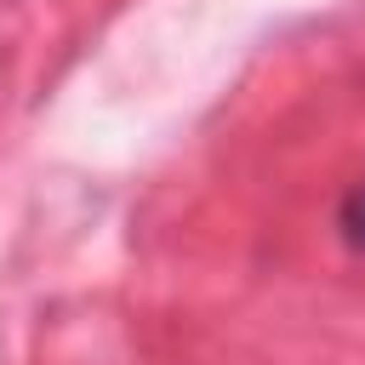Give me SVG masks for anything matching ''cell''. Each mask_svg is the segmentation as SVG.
<instances>
[{"instance_id": "cell-1", "label": "cell", "mask_w": 365, "mask_h": 365, "mask_svg": "<svg viewBox=\"0 0 365 365\" xmlns=\"http://www.w3.org/2000/svg\"><path fill=\"white\" fill-rule=\"evenodd\" d=\"M336 228H342V240H348L354 251H365V177L342 194V205H336Z\"/></svg>"}]
</instances>
